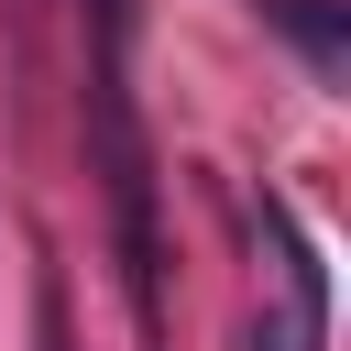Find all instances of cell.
<instances>
[{
	"instance_id": "8992f818",
	"label": "cell",
	"mask_w": 351,
	"mask_h": 351,
	"mask_svg": "<svg viewBox=\"0 0 351 351\" xmlns=\"http://www.w3.org/2000/svg\"><path fill=\"white\" fill-rule=\"evenodd\" d=\"M33 296H44V351H66V307H55V274H44Z\"/></svg>"
},
{
	"instance_id": "277c9868",
	"label": "cell",
	"mask_w": 351,
	"mask_h": 351,
	"mask_svg": "<svg viewBox=\"0 0 351 351\" xmlns=\"http://www.w3.org/2000/svg\"><path fill=\"white\" fill-rule=\"evenodd\" d=\"M88 11V55H132V33H143V0H77Z\"/></svg>"
},
{
	"instance_id": "5b68a950",
	"label": "cell",
	"mask_w": 351,
	"mask_h": 351,
	"mask_svg": "<svg viewBox=\"0 0 351 351\" xmlns=\"http://www.w3.org/2000/svg\"><path fill=\"white\" fill-rule=\"evenodd\" d=\"M241 351H318V329H296V318H252Z\"/></svg>"
},
{
	"instance_id": "6da1fadb",
	"label": "cell",
	"mask_w": 351,
	"mask_h": 351,
	"mask_svg": "<svg viewBox=\"0 0 351 351\" xmlns=\"http://www.w3.org/2000/svg\"><path fill=\"white\" fill-rule=\"evenodd\" d=\"M88 154L110 186V241H121V285L143 340H165V230H154V143L132 110V55H88Z\"/></svg>"
},
{
	"instance_id": "3957f363",
	"label": "cell",
	"mask_w": 351,
	"mask_h": 351,
	"mask_svg": "<svg viewBox=\"0 0 351 351\" xmlns=\"http://www.w3.org/2000/svg\"><path fill=\"white\" fill-rule=\"evenodd\" d=\"M252 11H263V22H274L296 55H307V77H329V88L351 77V22H340L329 0H252Z\"/></svg>"
},
{
	"instance_id": "7a4b0ae2",
	"label": "cell",
	"mask_w": 351,
	"mask_h": 351,
	"mask_svg": "<svg viewBox=\"0 0 351 351\" xmlns=\"http://www.w3.org/2000/svg\"><path fill=\"white\" fill-rule=\"evenodd\" d=\"M252 241H274V263H285V285H296V329L329 340V274H318V241L285 219V197H252Z\"/></svg>"
}]
</instances>
